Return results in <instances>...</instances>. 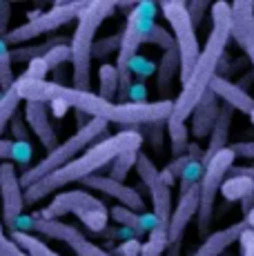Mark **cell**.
Masks as SVG:
<instances>
[{"label": "cell", "instance_id": "1", "mask_svg": "<svg viewBox=\"0 0 254 256\" xmlns=\"http://www.w3.org/2000/svg\"><path fill=\"white\" fill-rule=\"evenodd\" d=\"M18 96L27 102H65L67 107H74L76 112L90 116L100 118L105 122H116V125L125 127H140V125H152V122H168L172 114L174 100H154V102H118V100H105L98 94L80 92L70 85H56L52 80H32V78H16L14 82Z\"/></svg>", "mask_w": 254, "mask_h": 256}, {"label": "cell", "instance_id": "2", "mask_svg": "<svg viewBox=\"0 0 254 256\" xmlns=\"http://www.w3.org/2000/svg\"><path fill=\"white\" fill-rule=\"evenodd\" d=\"M212 29L208 34V40L198 54V60L194 65V70L190 72V76L180 82V92L174 98V107L170 114L168 122H185L192 112L196 110V105L201 102V98L210 92V85L214 82V78L218 76V65L223 60L226 47L232 38V7L230 2H218L212 4Z\"/></svg>", "mask_w": 254, "mask_h": 256}, {"label": "cell", "instance_id": "3", "mask_svg": "<svg viewBox=\"0 0 254 256\" xmlns=\"http://www.w3.org/2000/svg\"><path fill=\"white\" fill-rule=\"evenodd\" d=\"M140 145H143V136L136 130H125L114 136H107V138H102V140H96L90 150H85L78 158L72 160V163H67L65 167L52 172L50 176H45V178H40L32 187H27L25 203L34 205V203H38V200H42L45 196H52L54 192L62 190V187L90 178V176H94L102 167L112 165V160H114L116 156L125 154V152H138Z\"/></svg>", "mask_w": 254, "mask_h": 256}, {"label": "cell", "instance_id": "4", "mask_svg": "<svg viewBox=\"0 0 254 256\" xmlns=\"http://www.w3.org/2000/svg\"><path fill=\"white\" fill-rule=\"evenodd\" d=\"M116 12V2L112 0H87V7L80 12L76 29L72 34V82L74 90L90 92L92 87V47H94L96 32L105 18Z\"/></svg>", "mask_w": 254, "mask_h": 256}, {"label": "cell", "instance_id": "5", "mask_svg": "<svg viewBox=\"0 0 254 256\" xmlns=\"http://www.w3.org/2000/svg\"><path fill=\"white\" fill-rule=\"evenodd\" d=\"M156 24V4L145 0L136 2L134 9L127 14L125 29L120 32V47L116 54V72H118V102H130V87H132V74L130 62L138 56V49L143 42H148V36Z\"/></svg>", "mask_w": 254, "mask_h": 256}, {"label": "cell", "instance_id": "6", "mask_svg": "<svg viewBox=\"0 0 254 256\" xmlns=\"http://www.w3.org/2000/svg\"><path fill=\"white\" fill-rule=\"evenodd\" d=\"M107 125L110 122L100 120V118H92L90 122L78 127L76 134H72L65 142H58V147H54L52 152H47V156L42 160H38L34 167H29L20 174V185L25 187H32L34 183H38L40 178L50 176L52 172L60 170L65 167L67 163H72L74 158L82 154L85 150H90L92 142L98 140V136H102L107 132Z\"/></svg>", "mask_w": 254, "mask_h": 256}, {"label": "cell", "instance_id": "7", "mask_svg": "<svg viewBox=\"0 0 254 256\" xmlns=\"http://www.w3.org/2000/svg\"><path fill=\"white\" fill-rule=\"evenodd\" d=\"M65 214H76L87 230L98 234L105 232L107 223H110V210L105 208V203L82 190L56 194L52 203L40 212V218L58 220V216H65Z\"/></svg>", "mask_w": 254, "mask_h": 256}, {"label": "cell", "instance_id": "8", "mask_svg": "<svg viewBox=\"0 0 254 256\" xmlns=\"http://www.w3.org/2000/svg\"><path fill=\"white\" fill-rule=\"evenodd\" d=\"M87 7V0H72V2H56L52 9L47 12H32L27 14V22L18 24V27L9 29V34L4 36V42L7 45H20V42L34 40L38 36H45V34H52L56 29H60L62 24L72 22L80 12Z\"/></svg>", "mask_w": 254, "mask_h": 256}, {"label": "cell", "instance_id": "9", "mask_svg": "<svg viewBox=\"0 0 254 256\" xmlns=\"http://www.w3.org/2000/svg\"><path fill=\"white\" fill-rule=\"evenodd\" d=\"M160 12L168 18L170 27H172L174 36V47L178 52L180 58V82L190 76V72L194 70L198 60V38H196V27H194L192 18L188 14V4L183 0H163L160 2Z\"/></svg>", "mask_w": 254, "mask_h": 256}, {"label": "cell", "instance_id": "10", "mask_svg": "<svg viewBox=\"0 0 254 256\" xmlns=\"http://www.w3.org/2000/svg\"><path fill=\"white\" fill-rule=\"evenodd\" d=\"M236 160V152L232 147L218 152L212 160L205 163L203 178L198 183V214H196V225L198 232L205 234L210 232V225L214 220V208H216V194L221 192V185L234 167Z\"/></svg>", "mask_w": 254, "mask_h": 256}, {"label": "cell", "instance_id": "11", "mask_svg": "<svg viewBox=\"0 0 254 256\" xmlns=\"http://www.w3.org/2000/svg\"><path fill=\"white\" fill-rule=\"evenodd\" d=\"M136 174L143 180V185L150 190V196H152V205L156 216V230H163L168 232L170 228V218H172V187L165 185L163 178H160V170L154 165V160L150 156L140 154L136 158Z\"/></svg>", "mask_w": 254, "mask_h": 256}, {"label": "cell", "instance_id": "12", "mask_svg": "<svg viewBox=\"0 0 254 256\" xmlns=\"http://www.w3.org/2000/svg\"><path fill=\"white\" fill-rule=\"evenodd\" d=\"M25 205V192L16 165L0 163V208H2V225L7 232H16V223L22 216Z\"/></svg>", "mask_w": 254, "mask_h": 256}, {"label": "cell", "instance_id": "13", "mask_svg": "<svg viewBox=\"0 0 254 256\" xmlns=\"http://www.w3.org/2000/svg\"><path fill=\"white\" fill-rule=\"evenodd\" d=\"M232 7V38L246 52L254 67V2L252 0H236ZM254 125V112L250 114Z\"/></svg>", "mask_w": 254, "mask_h": 256}, {"label": "cell", "instance_id": "14", "mask_svg": "<svg viewBox=\"0 0 254 256\" xmlns=\"http://www.w3.org/2000/svg\"><path fill=\"white\" fill-rule=\"evenodd\" d=\"M80 183L85 187H90V190H96V192H100V194L110 196V198L118 200L123 208L132 210V212H138V214H143V212H145V200H143V196L138 194V190H134V187L120 183V180L110 178L107 174L105 176H102V174H94V176H90V178L80 180Z\"/></svg>", "mask_w": 254, "mask_h": 256}, {"label": "cell", "instance_id": "15", "mask_svg": "<svg viewBox=\"0 0 254 256\" xmlns=\"http://www.w3.org/2000/svg\"><path fill=\"white\" fill-rule=\"evenodd\" d=\"M25 122L27 127L36 134V138L40 140V145L47 152H52L54 147H58V132L52 125L50 110L45 102H27L25 105Z\"/></svg>", "mask_w": 254, "mask_h": 256}, {"label": "cell", "instance_id": "16", "mask_svg": "<svg viewBox=\"0 0 254 256\" xmlns=\"http://www.w3.org/2000/svg\"><path fill=\"white\" fill-rule=\"evenodd\" d=\"M218 112H221V100L214 92H208L205 96L201 98V102L196 105V110L192 112V136L194 138H210L212 134V127L218 118Z\"/></svg>", "mask_w": 254, "mask_h": 256}, {"label": "cell", "instance_id": "17", "mask_svg": "<svg viewBox=\"0 0 254 256\" xmlns=\"http://www.w3.org/2000/svg\"><path fill=\"white\" fill-rule=\"evenodd\" d=\"M210 92H214L218 96V100H223V105H230L232 110L243 112V114H248V116L254 112V98L243 90V87L230 82L228 78L216 76L214 82L210 85Z\"/></svg>", "mask_w": 254, "mask_h": 256}, {"label": "cell", "instance_id": "18", "mask_svg": "<svg viewBox=\"0 0 254 256\" xmlns=\"http://www.w3.org/2000/svg\"><path fill=\"white\" fill-rule=\"evenodd\" d=\"M248 230L246 220H236V223L228 225L226 230H218V232L210 234L208 238L203 240V245H198V250L192 256H221L230 245H234L241 234Z\"/></svg>", "mask_w": 254, "mask_h": 256}, {"label": "cell", "instance_id": "19", "mask_svg": "<svg viewBox=\"0 0 254 256\" xmlns=\"http://www.w3.org/2000/svg\"><path fill=\"white\" fill-rule=\"evenodd\" d=\"M232 116L234 110L230 105H221V112H218V118L212 127V134H210V142H208V150H205L203 156V163L212 160L218 152L228 150V140H230V127H232Z\"/></svg>", "mask_w": 254, "mask_h": 256}, {"label": "cell", "instance_id": "20", "mask_svg": "<svg viewBox=\"0 0 254 256\" xmlns=\"http://www.w3.org/2000/svg\"><path fill=\"white\" fill-rule=\"evenodd\" d=\"M110 218H114L116 223H120L123 228L132 230L136 236L145 234V232H152L156 228V216L154 214H148V212H143V214H138V212H132L123 208V205H116V208L110 210Z\"/></svg>", "mask_w": 254, "mask_h": 256}, {"label": "cell", "instance_id": "21", "mask_svg": "<svg viewBox=\"0 0 254 256\" xmlns=\"http://www.w3.org/2000/svg\"><path fill=\"white\" fill-rule=\"evenodd\" d=\"M32 232H38L47 238H54V240H60V243L70 245L74 238H78L82 232L74 225H67V223H60V220H50V218H40L38 214L32 216Z\"/></svg>", "mask_w": 254, "mask_h": 256}, {"label": "cell", "instance_id": "22", "mask_svg": "<svg viewBox=\"0 0 254 256\" xmlns=\"http://www.w3.org/2000/svg\"><path fill=\"white\" fill-rule=\"evenodd\" d=\"M176 74H180V58H178L176 47H172L168 52H163L158 67H156V90H158L160 96L172 90V82L176 78Z\"/></svg>", "mask_w": 254, "mask_h": 256}, {"label": "cell", "instance_id": "23", "mask_svg": "<svg viewBox=\"0 0 254 256\" xmlns=\"http://www.w3.org/2000/svg\"><path fill=\"white\" fill-rule=\"evenodd\" d=\"M0 160L14 165H29L34 160V147L27 140H9L0 136Z\"/></svg>", "mask_w": 254, "mask_h": 256}, {"label": "cell", "instance_id": "24", "mask_svg": "<svg viewBox=\"0 0 254 256\" xmlns=\"http://www.w3.org/2000/svg\"><path fill=\"white\" fill-rule=\"evenodd\" d=\"M58 45H67V40L62 36H52L50 40L38 42V45L16 47V49H12V62H29V60H34V58H42Z\"/></svg>", "mask_w": 254, "mask_h": 256}, {"label": "cell", "instance_id": "25", "mask_svg": "<svg viewBox=\"0 0 254 256\" xmlns=\"http://www.w3.org/2000/svg\"><path fill=\"white\" fill-rule=\"evenodd\" d=\"M221 194L226 196L228 200H243L246 196L254 194V183L246 174H238V172L230 170V178L223 180Z\"/></svg>", "mask_w": 254, "mask_h": 256}, {"label": "cell", "instance_id": "26", "mask_svg": "<svg viewBox=\"0 0 254 256\" xmlns=\"http://www.w3.org/2000/svg\"><path fill=\"white\" fill-rule=\"evenodd\" d=\"M12 240L22 250L27 256H60L56 254L54 250L50 248L47 243H42L38 236L29 234V232H14L12 234Z\"/></svg>", "mask_w": 254, "mask_h": 256}, {"label": "cell", "instance_id": "27", "mask_svg": "<svg viewBox=\"0 0 254 256\" xmlns=\"http://www.w3.org/2000/svg\"><path fill=\"white\" fill-rule=\"evenodd\" d=\"M98 82H100L98 96L114 102V98L118 96V72H116V65H100Z\"/></svg>", "mask_w": 254, "mask_h": 256}, {"label": "cell", "instance_id": "28", "mask_svg": "<svg viewBox=\"0 0 254 256\" xmlns=\"http://www.w3.org/2000/svg\"><path fill=\"white\" fill-rule=\"evenodd\" d=\"M168 134L170 140H172V154L174 158H180V156L188 154L190 147V130L185 122H168Z\"/></svg>", "mask_w": 254, "mask_h": 256}, {"label": "cell", "instance_id": "29", "mask_svg": "<svg viewBox=\"0 0 254 256\" xmlns=\"http://www.w3.org/2000/svg\"><path fill=\"white\" fill-rule=\"evenodd\" d=\"M20 100L22 98L18 96V92H16V87H12V90H7L0 96V136H2V132H4V127L12 122V118L16 116V112H18V105H20Z\"/></svg>", "mask_w": 254, "mask_h": 256}, {"label": "cell", "instance_id": "30", "mask_svg": "<svg viewBox=\"0 0 254 256\" xmlns=\"http://www.w3.org/2000/svg\"><path fill=\"white\" fill-rule=\"evenodd\" d=\"M203 172H205V163H203V160H192V158H190V163L185 165L183 174L178 176V196L185 194V192H190L192 187H196L198 183H201Z\"/></svg>", "mask_w": 254, "mask_h": 256}, {"label": "cell", "instance_id": "31", "mask_svg": "<svg viewBox=\"0 0 254 256\" xmlns=\"http://www.w3.org/2000/svg\"><path fill=\"white\" fill-rule=\"evenodd\" d=\"M136 158H138V152H125V154L116 156V158L112 160L110 174L107 176L123 183V178H127V174H130L132 170H136Z\"/></svg>", "mask_w": 254, "mask_h": 256}, {"label": "cell", "instance_id": "32", "mask_svg": "<svg viewBox=\"0 0 254 256\" xmlns=\"http://www.w3.org/2000/svg\"><path fill=\"white\" fill-rule=\"evenodd\" d=\"M16 78L12 72V49L4 40H0V94L12 90Z\"/></svg>", "mask_w": 254, "mask_h": 256}, {"label": "cell", "instance_id": "33", "mask_svg": "<svg viewBox=\"0 0 254 256\" xmlns=\"http://www.w3.org/2000/svg\"><path fill=\"white\" fill-rule=\"evenodd\" d=\"M70 248H72V252H74L76 256H112L110 252H105L102 248H98L96 243H92L85 234H80L78 238L72 240Z\"/></svg>", "mask_w": 254, "mask_h": 256}, {"label": "cell", "instance_id": "34", "mask_svg": "<svg viewBox=\"0 0 254 256\" xmlns=\"http://www.w3.org/2000/svg\"><path fill=\"white\" fill-rule=\"evenodd\" d=\"M148 45H156V47L163 49V52H168V49L174 47V36L165 27L154 24L152 32H150V36H148Z\"/></svg>", "mask_w": 254, "mask_h": 256}, {"label": "cell", "instance_id": "35", "mask_svg": "<svg viewBox=\"0 0 254 256\" xmlns=\"http://www.w3.org/2000/svg\"><path fill=\"white\" fill-rule=\"evenodd\" d=\"M47 62V67H50V72L58 70V67H62L67 60H72V52H70V45H58L54 47L47 56H42Z\"/></svg>", "mask_w": 254, "mask_h": 256}, {"label": "cell", "instance_id": "36", "mask_svg": "<svg viewBox=\"0 0 254 256\" xmlns=\"http://www.w3.org/2000/svg\"><path fill=\"white\" fill-rule=\"evenodd\" d=\"M118 47H120V34L118 36L105 38V40H100V42H94V47H92V58H105L107 54H112V52L118 54Z\"/></svg>", "mask_w": 254, "mask_h": 256}, {"label": "cell", "instance_id": "37", "mask_svg": "<svg viewBox=\"0 0 254 256\" xmlns=\"http://www.w3.org/2000/svg\"><path fill=\"white\" fill-rule=\"evenodd\" d=\"M47 74H50V67H47L45 58H34V60L27 62V72L22 76L32 78V80H45Z\"/></svg>", "mask_w": 254, "mask_h": 256}, {"label": "cell", "instance_id": "38", "mask_svg": "<svg viewBox=\"0 0 254 256\" xmlns=\"http://www.w3.org/2000/svg\"><path fill=\"white\" fill-rule=\"evenodd\" d=\"M185 4H188V14H190V18H192L194 27H201L205 12L212 9V4L205 2V0H194V2H185Z\"/></svg>", "mask_w": 254, "mask_h": 256}, {"label": "cell", "instance_id": "39", "mask_svg": "<svg viewBox=\"0 0 254 256\" xmlns=\"http://www.w3.org/2000/svg\"><path fill=\"white\" fill-rule=\"evenodd\" d=\"M154 72H156L154 62L152 60H145V58H140V56H136L134 60L130 62V74H136V76H140V78L152 76Z\"/></svg>", "mask_w": 254, "mask_h": 256}, {"label": "cell", "instance_id": "40", "mask_svg": "<svg viewBox=\"0 0 254 256\" xmlns=\"http://www.w3.org/2000/svg\"><path fill=\"white\" fill-rule=\"evenodd\" d=\"M0 256H27L9 236L2 234V225H0Z\"/></svg>", "mask_w": 254, "mask_h": 256}, {"label": "cell", "instance_id": "41", "mask_svg": "<svg viewBox=\"0 0 254 256\" xmlns=\"http://www.w3.org/2000/svg\"><path fill=\"white\" fill-rule=\"evenodd\" d=\"M12 132H14V140H27V122H25V116H20V114H16L12 118Z\"/></svg>", "mask_w": 254, "mask_h": 256}, {"label": "cell", "instance_id": "42", "mask_svg": "<svg viewBox=\"0 0 254 256\" xmlns=\"http://www.w3.org/2000/svg\"><path fill=\"white\" fill-rule=\"evenodd\" d=\"M140 248H143V243H138L136 238H130V240H123V243L116 248V254L118 256H140Z\"/></svg>", "mask_w": 254, "mask_h": 256}, {"label": "cell", "instance_id": "43", "mask_svg": "<svg viewBox=\"0 0 254 256\" xmlns=\"http://www.w3.org/2000/svg\"><path fill=\"white\" fill-rule=\"evenodd\" d=\"M9 20H12V4L0 2V40H4L9 34Z\"/></svg>", "mask_w": 254, "mask_h": 256}, {"label": "cell", "instance_id": "44", "mask_svg": "<svg viewBox=\"0 0 254 256\" xmlns=\"http://www.w3.org/2000/svg\"><path fill=\"white\" fill-rule=\"evenodd\" d=\"M238 243H241V256H254V230H246Z\"/></svg>", "mask_w": 254, "mask_h": 256}, {"label": "cell", "instance_id": "45", "mask_svg": "<svg viewBox=\"0 0 254 256\" xmlns=\"http://www.w3.org/2000/svg\"><path fill=\"white\" fill-rule=\"evenodd\" d=\"M232 150L236 152V156H241V158L254 160V140H248V142H236V145H234Z\"/></svg>", "mask_w": 254, "mask_h": 256}, {"label": "cell", "instance_id": "46", "mask_svg": "<svg viewBox=\"0 0 254 256\" xmlns=\"http://www.w3.org/2000/svg\"><path fill=\"white\" fill-rule=\"evenodd\" d=\"M52 112H54V116H65V112H67V105L65 102H52Z\"/></svg>", "mask_w": 254, "mask_h": 256}, {"label": "cell", "instance_id": "47", "mask_svg": "<svg viewBox=\"0 0 254 256\" xmlns=\"http://www.w3.org/2000/svg\"><path fill=\"white\" fill-rule=\"evenodd\" d=\"M232 170H234V167H232ZM234 172H238V174H246L248 178H252V183H254V165L252 167H236Z\"/></svg>", "mask_w": 254, "mask_h": 256}, {"label": "cell", "instance_id": "48", "mask_svg": "<svg viewBox=\"0 0 254 256\" xmlns=\"http://www.w3.org/2000/svg\"><path fill=\"white\" fill-rule=\"evenodd\" d=\"M243 220H246L248 230H254V208H252L250 214H246V216H243Z\"/></svg>", "mask_w": 254, "mask_h": 256}]
</instances>
